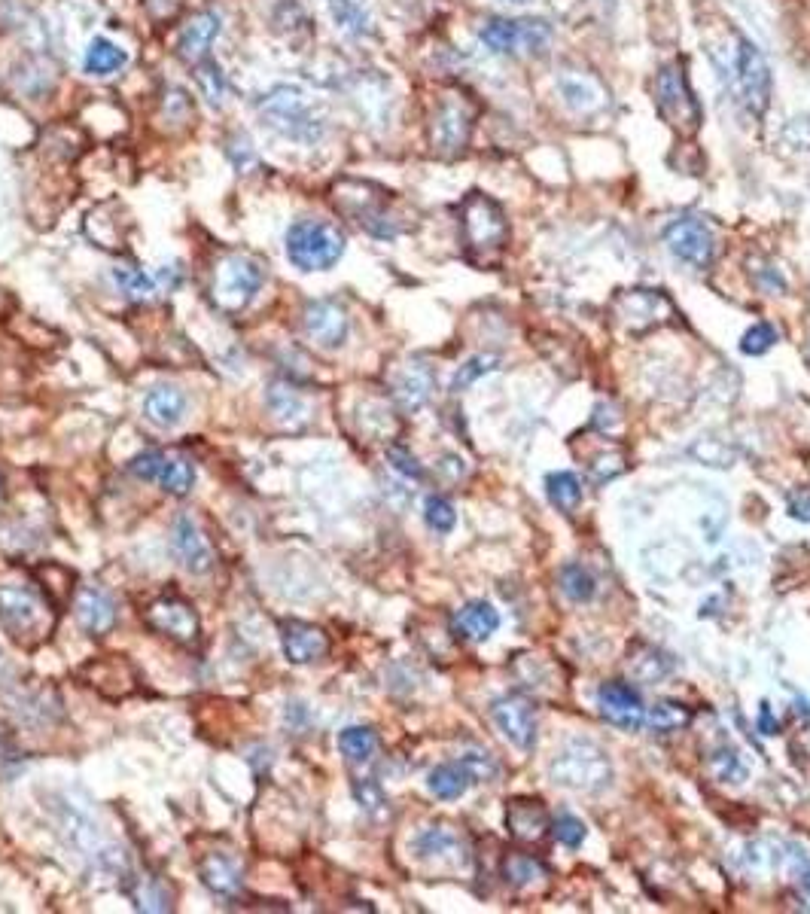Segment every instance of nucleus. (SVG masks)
<instances>
[{
  "mask_svg": "<svg viewBox=\"0 0 810 914\" xmlns=\"http://www.w3.org/2000/svg\"><path fill=\"white\" fill-rule=\"evenodd\" d=\"M460 241L476 266H491L509 244V220L503 208L485 192H469L457 208Z\"/></svg>",
  "mask_w": 810,
  "mask_h": 914,
  "instance_id": "nucleus-1",
  "label": "nucleus"
},
{
  "mask_svg": "<svg viewBox=\"0 0 810 914\" xmlns=\"http://www.w3.org/2000/svg\"><path fill=\"white\" fill-rule=\"evenodd\" d=\"M259 116L272 132H278L281 138L302 144V147L320 144V138L326 132L323 116L311 107V101L296 86H275L268 95H262Z\"/></svg>",
  "mask_w": 810,
  "mask_h": 914,
  "instance_id": "nucleus-2",
  "label": "nucleus"
},
{
  "mask_svg": "<svg viewBox=\"0 0 810 914\" xmlns=\"http://www.w3.org/2000/svg\"><path fill=\"white\" fill-rule=\"evenodd\" d=\"M652 98L658 116L677 132L680 138H692L701 128V104L689 86L686 58L664 61L658 74L652 77Z\"/></svg>",
  "mask_w": 810,
  "mask_h": 914,
  "instance_id": "nucleus-3",
  "label": "nucleus"
},
{
  "mask_svg": "<svg viewBox=\"0 0 810 914\" xmlns=\"http://www.w3.org/2000/svg\"><path fill=\"white\" fill-rule=\"evenodd\" d=\"M332 202H335V208H339L345 217L360 223L375 238H396L402 232V226L387 211L390 192L381 189L378 183H369V180H342V183H335V189H332Z\"/></svg>",
  "mask_w": 810,
  "mask_h": 914,
  "instance_id": "nucleus-4",
  "label": "nucleus"
},
{
  "mask_svg": "<svg viewBox=\"0 0 810 914\" xmlns=\"http://www.w3.org/2000/svg\"><path fill=\"white\" fill-rule=\"evenodd\" d=\"M345 256V235L326 220H299L287 229V259L302 272H326Z\"/></svg>",
  "mask_w": 810,
  "mask_h": 914,
  "instance_id": "nucleus-5",
  "label": "nucleus"
},
{
  "mask_svg": "<svg viewBox=\"0 0 810 914\" xmlns=\"http://www.w3.org/2000/svg\"><path fill=\"white\" fill-rule=\"evenodd\" d=\"M479 107L472 101V95L466 92H445L430 116V147L436 156L442 159H457L466 153L469 138H472V125H476Z\"/></svg>",
  "mask_w": 810,
  "mask_h": 914,
  "instance_id": "nucleus-6",
  "label": "nucleus"
},
{
  "mask_svg": "<svg viewBox=\"0 0 810 914\" xmlns=\"http://www.w3.org/2000/svg\"><path fill=\"white\" fill-rule=\"evenodd\" d=\"M677 308H673L670 296L664 290H652V287H631V290H619L610 302V320L613 330L625 333V336H646L658 326H664Z\"/></svg>",
  "mask_w": 810,
  "mask_h": 914,
  "instance_id": "nucleus-7",
  "label": "nucleus"
},
{
  "mask_svg": "<svg viewBox=\"0 0 810 914\" xmlns=\"http://www.w3.org/2000/svg\"><path fill=\"white\" fill-rule=\"evenodd\" d=\"M731 83L734 95L753 119H762L768 104H771V68L765 55L750 43L747 37H734V52H731Z\"/></svg>",
  "mask_w": 810,
  "mask_h": 914,
  "instance_id": "nucleus-8",
  "label": "nucleus"
},
{
  "mask_svg": "<svg viewBox=\"0 0 810 914\" xmlns=\"http://www.w3.org/2000/svg\"><path fill=\"white\" fill-rule=\"evenodd\" d=\"M552 780L558 787L576 793H600L610 787L613 765L603 756L600 747L588 741H570L552 762Z\"/></svg>",
  "mask_w": 810,
  "mask_h": 914,
  "instance_id": "nucleus-9",
  "label": "nucleus"
},
{
  "mask_svg": "<svg viewBox=\"0 0 810 914\" xmlns=\"http://www.w3.org/2000/svg\"><path fill=\"white\" fill-rule=\"evenodd\" d=\"M265 281V269L253 253H229L214 269V305L226 314L244 311Z\"/></svg>",
  "mask_w": 810,
  "mask_h": 914,
  "instance_id": "nucleus-10",
  "label": "nucleus"
},
{
  "mask_svg": "<svg viewBox=\"0 0 810 914\" xmlns=\"http://www.w3.org/2000/svg\"><path fill=\"white\" fill-rule=\"evenodd\" d=\"M482 43L497 55H543L552 43V28L543 19H491L479 31Z\"/></svg>",
  "mask_w": 810,
  "mask_h": 914,
  "instance_id": "nucleus-11",
  "label": "nucleus"
},
{
  "mask_svg": "<svg viewBox=\"0 0 810 914\" xmlns=\"http://www.w3.org/2000/svg\"><path fill=\"white\" fill-rule=\"evenodd\" d=\"M0 625L19 643H37L49 631L46 604L28 585H0Z\"/></svg>",
  "mask_w": 810,
  "mask_h": 914,
  "instance_id": "nucleus-12",
  "label": "nucleus"
},
{
  "mask_svg": "<svg viewBox=\"0 0 810 914\" xmlns=\"http://www.w3.org/2000/svg\"><path fill=\"white\" fill-rule=\"evenodd\" d=\"M661 238H664L667 250L677 256L680 263L695 269V272L713 269L716 256H719V238H716V232L704 220H698V217H680V220L667 223Z\"/></svg>",
  "mask_w": 810,
  "mask_h": 914,
  "instance_id": "nucleus-13",
  "label": "nucleus"
},
{
  "mask_svg": "<svg viewBox=\"0 0 810 914\" xmlns=\"http://www.w3.org/2000/svg\"><path fill=\"white\" fill-rule=\"evenodd\" d=\"M144 622L156 634H162L174 643H183V646L195 643L201 634V619H198L195 607L177 595H165V598L153 601L144 613Z\"/></svg>",
  "mask_w": 810,
  "mask_h": 914,
  "instance_id": "nucleus-14",
  "label": "nucleus"
},
{
  "mask_svg": "<svg viewBox=\"0 0 810 914\" xmlns=\"http://www.w3.org/2000/svg\"><path fill=\"white\" fill-rule=\"evenodd\" d=\"M302 323H305V336L320 351L342 348L348 342V333H351L348 311L339 302H332V299H314V302H308Z\"/></svg>",
  "mask_w": 810,
  "mask_h": 914,
  "instance_id": "nucleus-15",
  "label": "nucleus"
},
{
  "mask_svg": "<svg viewBox=\"0 0 810 914\" xmlns=\"http://www.w3.org/2000/svg\"><path fill=\"white\" fill-rule=\"evenodd\" d=\"M600 716L622 732H640L646 726V704L640 692L628 683H603L597 692Z\"/></svg>",
  "mask_w": 810,
  "mask_h": 914,
  "instance_id": "nucleus-16",
  "label": "nucleus"
},
{
  "mask_svg": "<svg viewBox=\"0 0 810 914\" xmlns=\"http://www.w3.org/2000/svg\"><path fill=\"white\" fill-rule=\"evenodd\" d=\"M491 720L512 747H518V750L533 747V741H536V707L524 695L497 698L491 704Z\"/></svg>",
  "mask_w": 810,
  "mask_h": 914,
  "instance_id": "nucleus-17",
  "label": "nucleus"
},
{
  "mask_svg": "<svg viewBox=\"0 0 810 914\" xmlns=\"http://www.w3.org/2000/svg\"><path fill=\"white\" fill-rule=\"evenodd\" d=\"M558 95L573 113H582V116H594L610 107V89L600 83V77H594L591 71H582V68L558 71Z\"/></svg>",
  "mask_w": 810,
  "mask_h": 914,
  "instance_id": "nucleus-18",
  "label": "nucleus"
},
{
  "mask_svg": "<svg viewBox=\"0 0 810 914\" xmlns=\"http://www.w3.org/2000/svg\"><path fill=\"white\" fill-rule=\"evenodd\" d=\"M329 634L320 625L287 619L281 622V649L290 665H314L329 656Z\"/></svg>",
  "mask_w": 810,
  "mask_h": 914,
  "instance_id": "nucleus-19",
  "label": "nucleus"
},
{
  "mask_svg": "<svg viewBox=\"0 0 810 914\" xmlns=\"http://www.w3.org/2000/svg\"><path fill=\"white\" fill-rule=\"evenodd\" d=\"M171 549L189 573H208L214 567V549L205 534L198 531L192 515H177L171 528Z\"/></svg>",
  "mask_w": 810,
  "mask_h": 914,
  "instance_id": "nucleus-20",
  "label": "nucleus"
},
{
  "mask_svg": "<svg viewBox=\"0 0 810 914\" xmlns=\"http://www.w3.org/2000/svg\"><path fill=\"white\" fill-rule=\"evenodd\" d=\"M436 390V378H433V369L427 363H409L402 366L399 375L393 378V403L402 409V412H421L430 397Z\"/></svg>",
  "mask_w": 810,
  "mask_h": 914,
  "instance_id": "nucleus-21",
  "label": "nucleus"
},
{
  "mask_svg": "<svg viewBox=\"0 0 810 914\" xmlns=\"http://www.w3.org/2000/svg\"><path fill=\"white\" fill-rule=\"evenodd\" d=\"M220 28H223V19H220V13H214V10H205V13L192 16V22L183 28V34H180V40H177V55H180L186 64L205 61L208 52H211V46H214V40L220 37Z\"/></svg>",
  "mask_w": 810,
  "mask_h": 914,
  "instance_id": "nucleus-22",
  "label": "nucleus"
},
{
  "mask_svg": "<svg viewBox=\"0 0 810 914\" xmlns=\"http://www.w3.org/2000/svg\"><path fill=\"white\" fill-rule=\"evenodd\" d=\"M451 628L460 640H469V643H485L497 628H500V613L488 604V601H469L463 604L454 619H451Z\"/></svg>",
  "mask_w": 810,
  "mask_h": 914,
  "instance_id": "nucleus-23",
  "label": "nucleus"
},
{
  "mask_svg": "<svg viewBox=\"0 0 810 914\" xmlns=\"http://www.w3.org/2000/svg\"><path fill=\"white\" fill-rule=\"evenodd\" d=\"M77 622H80V628L86 634L104 637L116 625V604H113V598L107 592L95 589V585H89V589H83L77 595Z\"/></svg>",
  "mask_w": 810,
  "mask_h": 914,
  "instance_id": "nucleus-24",
  "label": "nucleus"
},
{
  "mask_svg": "<svg viewBox=\"0 0 810 914\" xmlns=\"http://www.w3.org/2000/svg\"><path fill=\"white\" fill-rule=\"evenodd\" d=\"M412 847H415V854L421 860H442V863H451V866H460L466 860L460 835L448 826H430V829L418 832Z\"/></svg>",
  "mask_w": 810,
  "mask_h": 914,
  "instance_id": "nucleus-25",
  "label": "nucleus"
},
{
  "mask_svg": "<svg viewBox=\"0 0 810 914\" xmlns=\"http://www.w3.org/2000/svg\"><path fill=\"white\" fill-rule=\"evenodd\" d=\"M186 412V394L174 384H159L153 387L147 400H144V418L159 427V430H168V427H177L180 418Z\"/></svg>",
  "mask_w": 810,
  "mask_h": 914,
  "instance_id": "nucleus-26",
  "label": "nucleus"
},
{
  "mask_svg": "<svg viewBox=\"0 0 810 914\" xmlns=\"http://www.w3.org/2000/svg\"><path fill=\"white\" fill-rule=\"evenodd\" d=\"M506 826L518 841H539L546 835V829H552L543 802L536 799H512L506 808Z\"/></svg>",
  "mask_w": 810,
  "mask_h": 914,
  "instance_id": "nucleus-27",
  "label": "nucleus"
},
{
  "mask_svg": "<svg viewBox=\"0 0 810 914\" xmlns=\"http://www.w3.org/2000/svg\"><path fill=\"white\" fill-rule=\"evenodd\" d=\"M198 875L205 881V887L211 893H220V896H235L241 890V869L232 857L226 854H211L201 860L198 866Z\"/></svg>",
  "mask_w": 810,
  "mask_h": 914,
  "instance_id": "nucleus-28",
  "label": "nucleus"
},
{
  "mask_svg": "<svg viewBox=\"0 0 810 914\" xmlns=\"http://www.w3.org/2000/svg\"><path fill=\"white\" fill-rule=\"evenodd\" d=\"M469 783H476V780H472V774H469V768L463 765V759H460V762H442V765H436V768L430 771V777H427L430 793H433L436 799H442V802L460 799V796L469 790Z\"/></svg>",
  "mask_w": 810,
  "mask_h": 914,
  "instance_id": "nucleus-29",
  "label": "nucleus"
},
{
  "mask_svg": "<svg viewBox=\"0 0 810 914\" xmlns=\"http://www.w3.org/2000/svg\"><path fill=\"white\" fill-rule=\"evenodd\" d=\"M707 771L713 774V780L725 783V787H740L750 777V765L737 747H719L707 756Z\"/></svg>",
  "mask_w": 810,
  "mask_h": 914,
  "instance_id": "nucleus-30",
  "label": "nucleus"
},
{
  "mask_svg": "<svg viewBox=\"0 0 810 914\" xmlns=\"http://www.w3.org/2000/svg\"><path fill=\"white\" fill-rule=\"evenodd\" d=\"M125 61H128V55H125L122 46H116V43L107 40V37H95V40L89 43V49H86L83 68H86V74H92V77H110V74H116V71L122 68Z\"/></svg>",
  "mask_w": 810,
  "mask_h": 914,
  "instance_id": "nucleus-31",
  "label": "nucleus"
},
{
  "mask_svg": "<svg viewBox=\"0 0 810 914\" xmlns=\"http://www.w3.org/2000/svg\"><path fill=\"white\" fill-rule=\"evenodd\" d=\"M689 723H692V713L680 701H658L655 707L646 710V729L655 735H677Z\"/></svg>",
  "mask_w": 810,
  "mask_h": 914,
  "instance_id": "nucleus-32",
  "label": "nucleus"
},
{
  "mask_svg": "<svg viewBox=\"0 0 810 914\" xmlns=\"http://www.w3.org/2000/svg\"><path fill=\"white\" fill-rule=\"evenodd\" d=\"M156 482L171 497H186L192 491V485H195V467H192L189 457H183V454H165Z\"/></svg>",
  "mask_w": 810,
  "mask_h": 914,
  "instance_id": "nucleus-33",
  "label": "nucleus"
},
{
  "mask_svg": "<svg viewBox=\"0 0 810 914\" xmlns=\"http://www.w3.org/2000/svg\"><path fill=\"white\" fill-rule=\"evenodd\" d=\"M558 585H561V595L576 604H585L597 595V579L582 564H564L558 573Z\"/></svg>",
  "mask_w": 810,
  "mask_h": 914,
  "instance_id": "nucleus-34",
  "label": "nucleus"
},
{
  "mask_svg": "<svg viewBox=\"0 0 810 914\" xmlns=\"http://www.w3.org/2000/svg\"><path fill=\"white\" fill-rule=\"evenodd\" d=\"M546 494H549V500H552L555 509L573 512V509L582 503V482H579L576 473H567V470L549 473V479H546Z\"/></svg>",
  "mask_w": 810,
  "mask_h": 914,
  "instance_id": "nucleus-35",
  "label": "nucleus"
},
{
  "mask_svg": "<svg viewBox=\"0 0 810 914\" xmlns=\"http://www.w3.org/2000/svg\"><path fill=\"white\" fill-rule=\"evenodd\" d=\"M503 878L509 887L515 890H527V887H536L546 881V869L539 866L536 860L524 857V854H509L506 863H503Z\"/></svg>",
  "mask_w": 810,
  "mask_h": 914,
  "instance_id": "nucleus-36",
  "label": "nucleus"
},
{
  "mask_svg": "<svg viewBox=\"0 0 810 914\" xmlns=\"http://www.w3.org/2000/svg\"><path fill=\"white\" fill-rule=\"evenodd\" d=\"M339 750L348 762H369L378 750V735L366 726H348L339 732Z\"/></svg>",
  "mask_w": 810,
  "mask_h": 914,
  "instance_id": "nucleus-37",
  "label": "nucleus"
},
{
  "mask_svg": "<svg viewBox=\"0 0 810 914\" xmlns=\"http://www.w3.org/2000/svg\"><path fill=\"white\" fill-rule=\"evenodd\" d=\"M670 671H673L670 656H667V652H661V649H655V646H643L640 656L631 659V674L637 680H643V683H652V686L661 683Z\"/></svg>",
  "mask_w": 810,
  "mask_h": 914,
  "instance_id": "nucleus-38",
  "label": "nucleus"
},
{
  "mask_svg": "<svg viewBox=\"0 0 810 914\" xmlns=\"http://www.w3.org/2000/svg\"><path fill=\"white\" fill-rule=\"evenodd\" d=\"M113 281L116 287L134 299V302H150L156 296V278H150L144 269H134V266H116L113 269Z\"/></svg>",
  "mask_w": 810,
  "mask_h": 914,
  "instance_id": "nucleus-39",
  "label": "nucleus"
},
{
  "mask_svg": "<svg viewBox=\"0 0 810 914\" xmlns=\"http://www.w3.org/2000/svg\"><path fill=\"white\" fill-rule=\"evenodd\" d=\"M326 4H329V13H332L335 25H339L342 31H348L351 37H363V34L372 31V22H369L366 10L357 4V0H326Z\"/></svg>",
  "mask_w": 810,
  "mask_h": 914,
  "instance_id": "nucleus-40",
  "label": "nucleus"
},
{
  "mask_svg": "<svg viewBox=\"0 0 810 914\" xmlns=\"http://www.w3.org/2000/svg\"><path fill=\"white\" fill-rule=\"evenodd\" d=\"M195 83L201 89V95L208 98L211 107H223V98H226V77H223V68L217 61L205 58L195 64Z\"/></svg>",
  "mask_w": 810,
  "mask_h": 914,
  "instance_id": "nucleus-41",
  "label": "nucleus"
},
{
  "mask_svg": "<svg viewBox=\"0 0 810 914\" xmlns=\"http://www.w3.org/2000/svg\"><path fill=\"white\" fill-rule=\"evenodd\" d=\"M747 275L753 278V287L762 290V293L783 296V293L789 290L783 272H780L774 263H768V259H762V256H750V259H747Z\"/></svg>",
  "mask_w": 810,
  "mask_h": 914,
  "instance_id": "nucleus-42",
  "label": "nucleus"
},
{
  "mask_svg": "<svg viewBox=\"0 0 810 914\" xmlns=\"http://www.w3.org/2000/svg\"><path fill=\"white\" fill-rule=\"evenodd\" d=\"M268 406L281 421H296L305 415V400L299 397V390L290 384H272L268 387Z\"/></svg>",
  "mask_w": 810,
  "mask_h": 914,
  "instance_id": "nucleus-43",
  "label": "nucleus"
},
{
  "mask_svg": "<svg viewBox=\"0 0 810 914\" xmlns=\"http://www.w3.org/2000/svg\"><path fill=\"white\" fill-rule=\"evenodd\" d=\"M134 902L141 911H168L171 908V893L156 875H141L138 890H134Z\"/></svg>",
  "mask_w": 810,
  "mask_h": 914,
  "instance_id": "nucleus-44",
  "label": "nucleus"
},
{
  "mask_svg": "<svg viewBox=\"0 0 810 914\" xmlns=\"http://www.w3.org/2000/svg\"><path fill=\"white\" fill-rule=\"evenodd\" d=\"M497 366H500V357H497V354H476V357H469V360L457 369V375H454V381H451V390H454V394H460V390H466L469 384H476L482 375L494 372Z\"/></svg>",
  "mask_w": 810,
  "mask_h": 914,
  "instance_id": "nucleus-45",
  "label": "nucleus"
},
{
  "mask_svg": "<svg viewBox=\"0 0 810 914\" xmlns=\"http://www.w3.org/2000/svg\"><path fill=\"white\" fill-rule=\"evenodd\" d=\"M774 345H777V330H774L771 323H756V326H750V330L744 333V339H740V351L750 354V357H762V354H768Z\"/></svg>",
  "mask_w": 810,
  "mask_h": 914,
  "instance_id": "nucleus-46",
  "label": "nucleus"
},
{
  "mask_svg": "<svg viewBox=\"0 0 810 914\" xmlns=\"http://www.w3.org/2000/svg\"><path fill=\"white\" fill-rule=\"evenodd\" d=\"M424 521L436 534H448L457 525V512L445 497H430L427 506H424Z\"/></svg>",
  "mask_w": 810,
  "mask_h": 914,
  "instance_id": "nucleus-47",
  "label": "nucleus"
},
{
  "mask_svg": "<svg viewBox=\"0 0 810 914\" xmlns=\"http://www.w3.org/2000/svg\"><path fill=\"white\" fill-rule=\"evenodd\" d=\"M552 835H555V841L564 844V847H579V844L585 841L588 829H585V823H582L579 817L561 811V814L552 820Z\"/></svg>",
  "mask_w": 810,
  "mask_h": 914,
  "instance_id": "nucleus-48",
  "label": "nucleus"
},
{
  "mask_svg": "<svg viewBox=\"0 0 810 914\" xmlns=\"http://www.w3.org/2000/svg\"><path fill=\"white\" fill-rule=\"evenodd\" d=\"M463 765L469 768V774H472V780H476V783H488V780H494L500 774L494 756L485 753V750H466L463 753Z\"/></svg>",
  "mask_w": 810,
  "mask_h": 914,
  "instance_id": "nucleus-49",
  "label": "nucleus"
},
{
  "mask_svg": "<svg viewBox=\"0 0 810 914\" xmlns=\"http://www.w3.org/2000/svg\"><path fill=\"white\" fill-rule=\"evenodd\" d=\"M588 473H591L594 482H610V479H616L619 473H625V454H619V451H606V454H600L597 461L588 464Z\"/></svg>",
  "mask_w": 810,
  "mask_h": 914,
  "instance_id": "nucleus-50",
  "label": "nucleus"
},
{
  "mask_svg": "<svg viewBox=\"0 0 810 914\" xmlns=\"http://www.w3.org/2000/svg\"><path fill=\"white\" fill-rule=\"evenodd\" d=\"M387 461H390V467H393L399 476H405V479H421V476H424L421 464L415 461V454H412L409 448H402V445H390V448H387Z\"/></svg>",
  "mask_w": 810,
  "mask_h": 914,
  "instance_id": "nucleus-51",
  "label": "nucleus"
},
{
  "mask_svg": "<svg viewBox=\"0 0 810 914\" xmlns=\"http://www.w3.org/2000/svg\"><path fill=\"white\" fill-rule=\"evenodd\" d=\"M162 461H165V451H144L128 464V473L144 479V482H156V476L162 470Z\"/></svg>",
  "mask_w": 810,
  "mask_h": 914,
  "instance_id": "nucleus-52",
  "label": "nucleus"
},
{
  "mask_svg": "<svg viewBox=\"0 0 810 914\" xmlns=\"http://www.w3.org/2000/svg\"><path fill=\"white\" fill-rule=\"evenodd\" d=\"M162 110H165V116L168 119H174V122H189V116H192V101H189V95L183 92V89H168L165 92V98H162Z\"/></svg>",
  "mask_w": 810,
  "mask_h": 914,
  "instance_id": "nucleus-53",
  "label": "nucleus"
},
{
  "mask_svg": "<svg viewBox=\"0 0 810 914\" xmlns=\"http://www.w3.org/2000/svg\"><path fill=\"white\" fill-rule=\"evenodd\" d=\"M354 796H357V802L366 811H378L384 805V793H381L378 783H372V780H357L354 783Z\"/></svg>",
  "mask_w": 810,
  "mask_h": 914,
  "instance_id": "nucleus-54",
  "label": "nucleus"
},
{
  "mask_svg": "<svg viewBox=\"0 0 810 914\" xmlns=\"http://www.w3.org/2000/svg\"><path fill=\"white\" fill-rule=\"evenodd\" d=\"M144 7L153 22H171L183 10V0H144Z\"/></svg>",
  "mask_w": 810,
  "mask_h": 914,
  "instance_id": "nucleus-55",
  "label": "nucleus"
},
{
  "mask_svg": "<svg viewBox=\"0 0 810 914\" xmlns=\"http://www.w3.org/2000/svg\"><path fill=\"white\" fill-rule=\"evenodd\" d=\"M789 515L792 518H798V521H807L810 525V491H795L792 497H789Z\"/></svg>",
  "mask_w": 810,
  "mask_h": 914,
  "instance_id": "nucleus-56",
  "label": "nucleus"
},
{
  "mask_svg": "<svg viewBox=\"0 0 810 914\" xmlns=\"http://www.w3.org/2000/svg\"><path fill=\"white\" fill-rule=\"evenodd\" d=\"M616 424H619V409H616V406L600 403V406L594 409V427H597V430H616Z\"/></svg>",
  "mask_w": 810,
  "mask_h": 914,
  "instance_id": "nucleus-57",
  "label": "nucleus"
},
{
  "mask_svg": "<svg viewBox=\"0 0 810 914\" xmlns=\"http://www.w3.org/2000/svg\"><path fill=\"white\" fill-rule=\"evenodd\" d=\"M792 863H795V875H798V887L810 896V860L798 851V847H792Z\"/></svg>",
  "mask_w": 810,
  "mask_h": 914,
  "instance_id": "nucleus-58",
  "label": "nucleus"
},
{
  "mask_svg": "<svg viewBox=\"0 0 810 914\" xmlns=\"http://www.w3.org/2000/svg\"><path fill=\"white\" fill-rule=\"evenodd\" d=\"M759 732L777 735V720H774V713H771V704H768V701H762V707H759Z\"/></svg>",
  "mask_w": 810,
  "mask_h": 914,
  "instance_id": "nucleus-59",
  "label": "nucleus"
},
{
  "mask_svg": "<svg viewBox=\"0 0 810 914\" xmlns=\"http://www.w3.org/2000/svg\"><path fill=\"white\" fill-rule=\"evenodd\" d=\"M509 4H527V0H509Z\"/></svg>",
  "mask_w": 810,
  "mask_h": 914,
  "instance_id": "nucleus-60",
  "label": "nucleus"
}]
</instances>
